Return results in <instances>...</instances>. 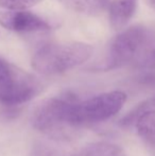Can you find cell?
Segmentation results:
<instances>
[{"label": "cell", "mask_w": 155, "mask_h": 156, "mask_svg": "<svg viewBox=\"0 0 155 156\" xmlns=\"http://www.w3.org/2000/svg\"><path fill=\"white\" fill-rule=\"evenodd\" d=\"M79 100L71 93L46 99L32 112V125L37 131L53 138H67L76 129L71 117L75 104Z\"/></svg>", "instance_id": "1"}, {"label": "cell", "mask_w": 155, "mask_h": 156, "mask_svg": "<svg viewBox=\"0 0 155 156\" xmlns=\"http://www.w3.org/2000/svg\"><path fill=\"white\" fill-rule=\"evenodd\" d=\"M93 47L85 43H52L41 47L34 53L31 65L45 76L61 74L84 64L90 58Z\"/></svg>", "instance_id": "2"}, {"label": "cell", "mask_w": 155, "mask_h": 156, "mask_svg": "<svg viewBox=\"0 0 155 156\" xmlns=\"http://www.w3.org/2000/svg\"><path fill=\"white\" fill-rule=\"evenodd\" d=\"M155 45V33L143 25H135L117 34L108 46L100 70H112L138 62Z\"/></svg>", "instance_id": "3"}, {"label": "cell", "mask_w": 155, "mask_h": 156, "mask_svg": "<svg viewBox=\"0 0 155 156\" xmlns=\"http://www.w3.org/2000/svg\"><path fill=\"white\" fill-rule=\"evenodd\" d=\"M41 90L37 78L0 56V103L17 106L29 102Z\"/></svg>", "instance_id": "4"}, {"label": "cell", "mask_w": 155, "mask_h": 156, "mask_svg": "<svg viewBox=\"0 0 155 156\" xmlns=\"http://www.w3.org/2000/svg\"><path fill=\"white\" fill-rule=\"evenodd\" d=\"M126 101L123 91L113 90L79 100L72 111V124L76 129L100 123L114 117L121 111Z\"/></svg>", "instance_id": "5"}, {"label": "cell", "mask_w": 155, "mask_h": 156, "mask_svg": "<svg viewBox=\"0 0 155 156\" xmlns=\"http://www.w3.org/2000/svg\"><path fill=\"white\" fill-rule=\"evenodd\" d=\"M0 25L18 33L44 32L51 29L48 21L28 11H8L0 13Z\"/></svg>", "instance_id": "6"}, {"label": "cell", "mask_w": 155, "mask_h": 156, "mask_svg": "<svg viewBox=\"0 0 155 156\" xmlns=\"http://www.w3.org/2000/svg\"><path fill=\"white\" fill-rule=\"evenodd\" d=\"M137 0H113L108 6L111 27L116 31L123 29L136 11Z\"/></svg>", "instance_id": "7"}, {"label": "cell", "mask_w": 155, "mask_h": 156, "mask_svg": "<svg viewBox=\"0 0 155 156\" xmlns=\"http://www.w3.org/2000/svg\"><path fill=\"white\" fill-rule=\"evenodd\" d=\"M66 8L84 15H98L110 6V0H60Z\"/></svg>", "instance_id": "8"}, {"label": "cell", "mask_w": 155, "mask_h": 156, "mask_svg": "<svg viewBox=\"0 0 155 156\" xmlns=\"http://www.w3.org/2000/svg\"><path fill=\"white\" fill-rule=\"evenodd\" d=\"M75 156H126V154L118 144L98 141L86 144Z\"/></svg>", "instance_id": "9"}, {"label": "cell", "mask_w": 155, "mask_h": 156, "mask_svg": "<svg viewBox=\"0 0 155 156\" xmlns=\"http://www.w3.org/2000/svg\"><path fill=\"white\" fill-rule=\"evenodd\" d=\"M138 136L147 146L155 148V112L141 115L135 123Z\"/></svg>", "instance_id": "10"}, {"label": "cell", "mask_w": 155, "mask_h": 156, "mask_svg": "<svg viewBox=\"0 0 155 156\" xmlns=\"http://www.w3.org/2000/svg\"><path fill=\"white\" fill-rule=\"evenodd\" d=\"M148 112H155V94L150 98L146 99L145 101L138 103L132 111H130L120 121L122 126H131L135 125L136 121L141 115Z\"/></svg>", "instance_id": "11"}, {"label": "cell", "mask_w": 155, "mask_h": 156, "mask_svg": "<svg viewBox=\"0 0 155 156\" xmlns=\"http://www.w3.org/2000/svg\"><path fill=\"white\" fill-rule=\"evenodd\" d=\"M41 0H0V6L9 11H26Z\"/></svg>", "instance_id": "12"}, {"label": "cell", "mask_w": 155, "mask_h": 156, "mask_svg": "<svg viewBox=\"0 0 155 156\" xmlns=\"http://www.w3.org/2000/svg\"><path fill=\"white\" fill-rule=\"evenodd\" d=\"M30 156H63V154L58 149L53 148L49 144L38 142V144H34V147L32 148Z\"/></svg>", "instance_id": "13"}, {"label": "cell", "mask_w": 155, "mask_h": 156, "mask_svg": "<svg viewBox=\"0 0 155 156\" xmlns=\"http://www.w3.org/2000/svg\"><path fill=\"white\" fill-rule=\"evenodd\" d=\"M140 67L146 69L155 70V45L152 46L145 54L140 58V60L137 62Z\"/></svg>", "instance_id": "14"}, {"label": "cell", "mask_w": 155, "mask_h": 156, "mask_svg": "<svg viewBox=\"0 0 155 156\" xmlns=\"http://www.w3.org/2000/svg\"><path fill=\"white\" fill-rule=\"evenodd\" d=\"M148 3H149V5L151 6L153 10H155V0H147Z\"/></svg>", "instance_id": "15"}]
</instances>
